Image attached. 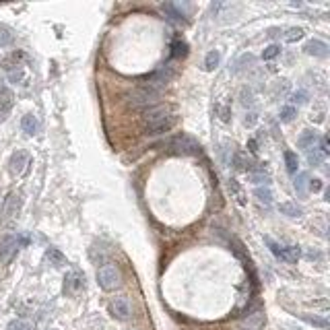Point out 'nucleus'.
<instances>
[{"label":"nucleus","mask_w":330,"mask_h":330,"mask_svg":"<svg viewBox=\"0 0 330 330\" xmlns=\"http://www.w3.org/2000/svg\"><path fill=\"white\" fill-rule=\"evenodd\" d=\"M176 124V116L172 112V107H153L145 114L143 126L147 134H159L170 130Z\"/></svg>","instance_id":"nucleus-1"},{"label":"nucleus","mask_w":330,"mask_h":330,"mask_svg":"<svg viewBox=\"0 0 330 330\" xmlns=\"http://www.w3.org/2000/svg\"><path fill=\"white\" fill-rule=\"evenodd\" d=\"M126 105L132 107V109H149L157 103L159 99V93L153 91V89H147V87H140V89H134L130 91L126 97Z\"/></svg>","instance_id":"nucleus-2"},{"label":"nucleus","mask_w":330,"mask_h":330,"mask_svg":"<svg viewBox=\"0 0 330 330\" xmlns=\"http://www.w3.org/2000/svg\"><path fill=\"white\" fill-rule=\"evenodd\" d=\"M97 283L103 291H114L120 287L122 283V274L118 270L116 264H103L99 270H97Z\"/></svg>","instance_id":"nucleus-3"},{"label":"nucleus","mask_w":330,"mask_h":330,"mask_svg":"<svg viewBox=\"0 0 330 330\" xmlns=\"http://www.w3.org/2000/svg\"><path fill=\"white\" fill-rule=\"evenodd\" d=\"M170 151L176 155H196L200 151V145L190 134H178L170 140Z\"/></svg>","instance_id":"nucleus-4"},{"label":"nucleus","mask_w":330,"mask_h":330,"mask_svg":"<svg viewBox=\"0 0 330 330\" xmlns=\"http://www.w3.org/2000/svg\"><path fill=\"white\" fill-rule=\"evenodd\" d=\"M21 206H23V196L17 194V192H11L7 196V200H5L3 215H0V223H3V225L13 223L15 219L19 217V213H21Z\"/></svg>","instance_id":"nucleus-5"},{"label":"nucleus","mask_w":330,"mask_h":330,"mask_svg":"<svg viewBox=\"0 0 330 330\" xmlns=\"http://www.w3.org/2000/svg\"><path fill=\"white\" fill-rule=\"evenodd\" d=\"M19 248H21L19 238L13 235V233H5L3 238H0V264H5V266L11 264L13 258L17 256V252H19Z\"/></svg>","instance_id":"nucleus-6"},{"label":"nucleus","mask_w":330,"mask_h":330,"mask_svg":"<svg viewBox=\"0 0 330 330\" xmlns=\"http://www.w3.org/2000/svg\"><path fill=\"white\" fill-rule=\"evenodd\" d=\"M174 75H176V70H174V66H170V64H165V66H161L159 70H155L149 79H147V89H153V91H157V87H163V85H168L172 79H174Z\"/></svg>","instance_id":"nucleus-7"},{"label":"nucleus","mask_w":330,"mask_h":330,"mask_svg":"<svg viewBox=\"0 0 330 330\" xmlns=\"http://www.w3.org/2000/svg\"><path fill=\"white\" fill-rule=\"evenodd\" d=\"M31 163V155L27 151H15L9 159V168H11V174L13 176H23Z\"/></svg>","instance_id":"nucleus-8"},{"label":"nucleus","mask_w":330,"mask_h":330,"mask_svg":"<svg viewBox=\"0 0 330 330\" xmlns=\"http://www.w3.org/2000/svg\"><path fill=\"white\" fill-rule=\"evenodd\" d=\"M109 312H112V316L116 320H128L130 314H132V308H130L126 297H118V299H114L112 303H109Z\"/></svg>","instance_id":"nucleus-9"},{"label":"nucleus","mask_w":330,"mask_h":330,"mask_svg":"<svg viewBox=\"0 0 330 330\" xmlns=\"http://www.w3.org/2000/svg\"><path fill=\"white\" fill-rule=\"evenodd\" d=\"M85 287V277L79 270H73L64 279V293H79Z\"/></svg>","instance_id":"nucleus-10"},{"label":"nucleus","mask_w":330,"mask_h":330,"mask_svg":"<svg viewBox=\"0 0 330 330\" xmlns=\"http://www.w3.org/2000/svg\"><path fill=\"white\" fill-rule=\"evenodd\" d=\"M303 52L310 54V56H316V58H326L328 56V43H324L322 39H310L305 45H303Z\"/></svg>","instance_id":"nucleus-11"},{"label":"nucleus","mask_w":330,"mask_h":330,"mask_svg":"<svg viewBox=\"0 0 330 330\" xmlns=\"http://www.w3.org/2000/svg\"><path fill=\"white\" fill-rule=\"evenodd\" d=\"M318 140H320V132H318V130H312V128H308V130H303V132L299 134L297 145H299V149H312Z\"/></svg>","instance_id":"nucleus-12"},{"label":"nucleus","mask_w":330,"mask_h":330,"mask_svg":"<svg viewBox=\"0 0 330 330\" xmlns=\"http://www.w3.org/2000/svg\"><path fill=\"white\" fill-rule=\"evenodd\" d=\"M13 103H15V95H13V91H11L7 85L0 83V109L9 114V112H11V107H13Z\"/></svg>","instance_id":"nucleus-13"},{"label":"nucleus","mask_w":330,"mask_h":330,"mask_svg":"<svg viewBox=\"0 0 330 330\" xmlns=\"http://www.w3.org/2000/svg\"><path fill=\"white\" fill-rule=\"evenodd\" d=\"M163 13L168 15L172 21H184V19H186L184 9H182L180 5H176V3H165V5H163Z\"/></svg>","instance_id":"nucleus-14"},{"label":"nucleus","mask_w":330,"mask_h":330,"mask_svg":"<svg viewBox=\"0 0 330 330\" xmlns=\"http://www.w3.org/2000/svg\"><path fill=\"white\" fill-rule=\"evenodd\" d=\"M279 210L285 215V217H291V219H297L303 215V208L297 204V202H281L279 204Z\"/></svg>","instance_id":"nucleus-15"},{"label":"nucleus","mask_w":330,"mask_h":330,"mask_svg":"<svg viewBox=\"0 0 330 330\" xmlns=\"http://www.w3.org/2000/svg\"><path fill=\"white\" fill-rule=\"evenodd\" d=\"M21 128H23L25 134L33 136V134L37 132V118H35L33 114H25V116L21 118Z\"/></svg>","instance_id":"nucleus-16"},{"label":"nucleus","mask_w":330,"mask_h":330,"mask_svg":"<svg viewBox=\"0 0 330 330\" xmlns=\"http://www.w3.org/2000/svg\"><path fill=\"white\" fill-rule=\"evenodd\" d=\"M188 54V43L182 37H176L172 41V58H184Z\"/></svg>","instance_id":"nucleus-17"},{"label":"nucleus","mask_w":330,"mask_h":330,"mask_svg":"<svg viewBox=\"0 0 330 330\" xmlns=\"http://www.w3.org/2000/svg\"><path fill=\"white\" fill-rule=\"evenodd\" d=\"M45 258H48L54 266H64V264H66V258H64V256H62V252H60V250H56V248H48Z\"/></svg>","instance_id":"nucleus-18"},{"label":"nucleus","mask_w":330,"mask_h":330,"mask_svg":"<svg viewBox=\"0 0 330 330\" xmlns=\"http://www.w3.org/2000/svg\"><path fill=\"white\" fill-rule=\"evenodd\" d=\"M293 186H295V192H297V196L299 198H303L305 194H308V174H297V178H295V182H293Z\"/></svg>","instance_id":"nucleus-19"},{"label":"nucleus","mask_w":330,"mask_h":330,"mask_svg":"<svg viewBox=\"0 0 330 330\" xmlns=\"http://www.w3.org/2000/svg\"><path fill=\"white\" fill-rule=\"evenodd\" d=\"M279 258L287 260V262H297V258H299V246H287V248H281V256H279Z\"/></svg>","instance_id":"nucleus-20"},{"label":"nucleus","mask_w":330,"mask_h":330,"mask_svg":"<svg viewBox=\"0 0 330 330\" xmlns=\"http://www.w3.org/2000/svg\"><path fill=\"white\" fill-rule=\"evenodd\" d=\"M285 165H287V172L289 174H295L297 172L299 161H297V155L293 151H285Z\"/></svg>","instance_id":"nucleus-21"},{"label":"nucleus","mask_w":330,"mask_h":330,"mask_svg":"<svg viewBox=\"0 0 330 330\" xmlns=\"http://www.w3.org/2000/svg\"><path fill=\"white\" fill-rule=\"evenodd\" d=\"M254 196H256L260 202H264V204H270V202H272V192H270V188H266V186L256 188V190H254Z\"/></svg>","instance_id":"nucleus-22"},{"label":"nucleus","mask_w":330,"mask_h":330,"mask_svg":"<svg viewBox=\"0 0 330 330\" xmlns=\"http://www.w3.org/2000/svg\"><path fill=\"white\" fill-rule=\"evenodd\" d=\"M219 60H221V54H219L217 50L208 52V54H206V60H204V68H206V70H213V68L219 64Z\"/></svg>","instance_id":"nucleus-23"},{"label":"nucleus","mask_w":330,"mask_h":330,"mask_svg":"<svg viewBox=\"0 0 330 330\" xmlns=\"http://www.w3.org/2000/svg\"><path fill=\"white\" fill-rule=\"evenodd\" d=\"M13 31L7 27V25H3V23H0V48H3V45H9L11 41H13Z\"/></svg>","instance_id":"nucleus-24"},{"label":"nucleus","mask_w":330,"mask_h":330,"mask_svg":"<svg viewBox=\"0 0 330 330\" xmlns=\"http://www.w3.org/2000/svg\"><path fill=\"white\" fill-rule=\"evenodd\" d=\"M308 161H310V165H322V161H324V155L320 153V149L312 147V149L308 151Z\"/></svg>","instance_id":"nucleus-25"},{"label":"nucleus","mask_w":330,"mask_h":330,"mask_svg":"<svg viewBox=\"0 0 330 330\" xmlns=\"http://www.w3.org/2000/svg\"><path fill=\"white\" fill-rule=\"evenodd\" d=\"M305 322H310L312 326H318V328H328V320L326 318H320V316H312V314H305L301 316Z\"/></svg>","instance_id":"nucleus-26"},{"label":"nucleus","mask_w":330,"mask_h":330,"mask_svg":"<svg viewBox=\"0 0 330 330\" xmlns=\"http://www.w3.org/2000/svg\"><path fill=\"white\" fill-rule=\"evenodd\" d=\"M295 116H297V109H295L293 105H285V107L281 109V120H283V122H291Z\"/></svg>","instance_id":"nucleus-27"},{"label":"nucleus","mask_w":330,"mask_h":330,"mask_svg":"<svg viewBox=\"0 0 330 330\" xmlns=\"http://www.w3.org/2000/svg\"><path fill=\"white\" fill-rule=\"evenodd\" d=\"M301 37H303V29H301V27H291V29L285 31V39H287V41H297V39H301Z\"/></svg>","instance_id":"nucleus-28"},{"label":"nucleus","mask_w":330,"mask_h":330,"mask_svg":"<svg viewBox=\"0 0 330 330\" xmlns=\"http://www.w3.org/2000/svg\"><path fill=\"white\" fill-rule=\"evenodd\" d=\"M279 52H281L279 45H268V48L262 52V58H264V60H272L274 56H279Z\"/></svg>","instance_id":"nucleus-29"},{"label":"nucleus","mask_w":330,"mask_h":330,"mask_svg":"<svg viewBox=\"0 0 330 330\" xmlns=\"http://www.w3.org/2000/svg\"><path fill=\"white\" fill-rule=\"evenodd\" d=\"M25 77V70L23 68H15V70H9V81L11 83H21Z\"/></svg>","instance_id":"nucleus-30"},{"label":"nucleus","mask_w":330,"mask_h":330,"mask_svg":"<svg viewBox=\"0 0 330 330\" xmlns=\"http://www.w3.org/2000/svg\"><path fill=\"white\" fill-rule=\"evenodd\" d=\"M9 330H31V326L25 320H13L9 322Z\"/></svg>","instance_id":"nucleus-31"},{"label":"nucleus","mask_w":330,"mask_h":330,"mask_svg":"<svg viewBox=\"0 0 330 330\" xmlns=\"http://www.w3.org/2000/svg\"><path fill=\"white\" fill-rule=\"evenodd\" d=\"M266 244H268V248L272 250V254H274V256H277V258L281 256V246H277V244H274L270 238H266Z\"/></svg>","instance_id":"nucleus-32"},{"label":"nucleus","mask_w":330,"mask_h":330,"mask_svg":"<svg viewBox=\"0 0 330 330\" xmlns=\"http://www.w3.org/2000/svg\"><path fill=\"white\" fill-rule=\"evenodd\" d=\"M250 178H252V182H264V184H268V176L266 174H252Z\"/></svg>","instance_id":"nucleus-33"},{"label":"nucleus","mask_w":330,"mask_h":330,"mask_svg":"<svg viewBox=\"0 0 330 330\" xmlns=\"http://www.w3.org/2000/svg\"><path fill=\"white\" fill-rule=\"evenodd\" d=\"M293 99H295L297 103H303V101H308V93H305V91H297V93L293 95Z\"/></svg>","instance_id":"nucleus-34"},{"label":"nucleus","mask_w":330,"mask_h":330,"mask_svg":"<svg viewBox=\"0 0 330 330\" xmlns=\"http://www.w3.org/2000/svg\"><path fill=\"white\" fill-rule=\"evenodd\" d=\"M310 190L312 192H320L322 190V180H312L310 182Z\"/></svg>","instance_id":"nucleus-35"},{"label":"nucleus","mask_w":330,"mask_h":330,"mask_svg":"<svg viewBox=\"0 0 330 330\" xmlns=\"http://www.w3.org/2000/svg\"><path fill=\"white\" fill-rule=\"evenodd\" d=\"M254 124H256V114H250L246 118V126H254Z\"/></svg>","instance_id":"nucleus-36"},{"label":"nucleus","mask_w":330,"mask_h":330,"mask_svg":"<svg viewBox=\"0 0 330 330\" xmlns=\"http://www.w3.org/2000/svg\"><path fill=\"white\" fill-rule=\"evenodd\" d=\"M308 258L310 260H318L320 258V252H308Z\"/></svg>","instance_id":"nucleus-37"},{"label":"nucleus","mask_w":330,"mask_h":330,"mask_svg":"<svg viewBox=\"0 0 330 330\" xmlns=\"http://www.w3.org/2000/svg\"><path fill=\"white\" fill-rule=\"evenodd\" d=\"M7 116H9V114H7V112H3V109H0V124H3V122L7 120Z\"/></svg>","instance_id":"nucleus-38"}]
</instances>
